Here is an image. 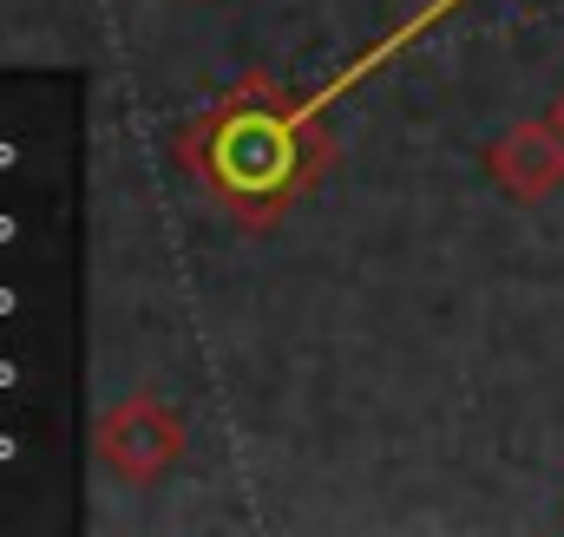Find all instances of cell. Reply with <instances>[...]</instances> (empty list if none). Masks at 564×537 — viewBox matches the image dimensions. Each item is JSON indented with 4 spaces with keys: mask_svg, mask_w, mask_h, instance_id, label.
I'll use <instances>...</instances> for the list:
<instances>
[{
    "mask_svg": "<svg viewBox=\"0 0 564 537\" xmlns=\"http://www.w3.org/2000/svg\"><path fill=\"white\" fill-rule=\"evenodd\" d=\"M171 151L230 217L263 230L328 171L335 144L322 132V106L315 99H295V92H282L276 79L250 73L210 112L177 125Z\"/></svg>",
    "mask_w": 564,
    "mask_h": 537,
    "instance_id": "obj_1",
    "label": "cell"
},
{
    "mask_svg": "<svg viewBox=\"0 0 564 537\" xmlns=\"http://www.w3.org/2000/svg\"><path fill=\"white\" fill-rule=\"evenodd\" d=\"M184 413L158 394H132V401L106 406L99 426H93V452L112 479L126 485H158L177 459H184Z\"/></svg>",
    "mask_w": 564,
    "mask_h": 537,
    "instance_id": "obj_2",
    "label": "cell"
},
{
    "mask_svg": "<svg viewBox=\"0 0 564 537\" xmlns=\"http://www.w3.org/2000/svg\"><path fill=\"white\" fill-rule=\"evenodd\" d=\"M486 177L499 197L512 204H545L564 190V132L552 119H519L492 138L486 151Z\"/></svg>",
    "mask_w": 564,
    "mask_h": 537,
    "instance_id": "obj_3",
    "label": "cell"
},
{
    "mask_svg": "<svg viewBox=\"0 0 564 537\" xmlns=\"http://www.w3.org/2000/svg\"><path fill=\"white\" fill-rule=\"evenodd\" d=\"M453 7H466V0H426L421 13H414V20H401V26H394V33H388V40H375V46H368V53H361V59H355V66H348V73H335V79H328V86H315V92H308V99H315V106H322V112H328V106H335V99H341V92H355V86H361V79H375V73H381V66H388V59H394V53H408V46H414V40H421L426 26H440V20H446V13H453Z\"/></svg>",
    "mask_w": 564,
    "mask_h": 537,
    "instance_id": "obj_4",
    "label": "cell"
},
{
    "mask_svg": "<svg viewBox=\"0 0 564 537\" xmlns=\"http://www.w3.org/2000/svg\"><path fill=\"white\" fill-rule=\"evenodd\" d=\"M552 125H558V132H564V92H558V106H552Z\"/></svg>",
    "mask_w": 564,
    "mask_h": 537,
    "instance_id": "obj_5",
    "label": "cell"
}]
</instances>
